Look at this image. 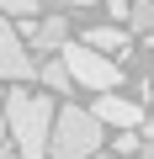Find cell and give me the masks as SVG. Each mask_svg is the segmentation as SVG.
Masks as SVG:
<instances>
[{
	"label": "cell",
	"mask_w": 154,
	"mask_h": 159,
	"mask_svg": "<svg viewBox=\"0 0 154 159\" xmlns=\"http://www.w3.org/2000/svg\"><path fill=\"white\" fill-rule=\"evenodd\" d=\"M101 117L85 111V106H58L53 117V143H48V159H96L101 154Z\"/></svg>",
	"instance_id": "obj_2"
},
{
	"label": "cell",
	"mask_w": 154,
	"mask_h": 159,
	"mask_svg": "<svg viewBox=\"0 0 154 159\" xmlns=\"http://www.w3.org/2000/svg\"><path fill=\"white\" fill-rule=\"evenodd\" d=\"M37 80H43L53 96H69V90H74V74H69L64 58H43V64H37Z\"/></svg>",
	"instance_id": "obj_8"
},
{
	"label": "cell",
	"mask_w": 154,
	"mask_h": 159,
	"mask_svg": "<svg viewBox=\"0 0 154 159\" xmlns=\"http://www.w3.org/2000/svg\"><path fill=\"white\" fill-rule=\"evenodd\" d=\"M64 64H69V74H74V85H85V90H117L122 85V64L112 58V53H101V48H91V43H64V53H58Z\"/></svg>",
	"instance_id": "obj_3"
},
{
	"label": "cell",
	"mask_w": 154,
	"mask_h": 159,
	"mask_svg": "<svg viewBox=\"0 0 154 159\" xmlns=\"http://www.w3.org/2000/svg\"><path fill=\"white\" fill-rule=\"evenodd\" d=\"M53 6H58V11H91L96 0H53Z\"/></svg>",
	"instance_id": "obj_14"
},
{
	"label": "cell",
	"mask_w": 154,
	"mask_h": 159,
	"mask_svg": "<svg viewBox=\"0 0 154 159\" xmlns=\"http://www.w3.org/2000/svg\"><path fill=\"white\" fill-rule=\"evenodd\" d=\"M128 32H154V0H133V11H128Z\"/></svg>",
	"instance_id": "obj_9"
},
{
	"label": "cell",
	"mask_w": 154,
	"mask_h": 159,
	"mask_svg": "<svg viewBox=\"0 0 154 159\" xmlns=\"http://www.w3.org/2000/svg\"><path fill=\"white\" fill-rule=\"evenodd\" d=\"M143 43H149V48H154V32H143Z\"/></svg>",
	"instance_id": "obj_16"
},
{
	"label": "cell",
	"mask_w": 154,
	"mask_h": 159,
	"mask_svg": "<svg viewBox=\"0 0 154 159\" xmlns=\"http://www.w3.org/2000/svg\"><path fill=\"white\" fill-rule=\"evenodd\" d=\"M16 154V138H11V122H0V159Z\"/></svg>",
	"instance_id": "obj_13"
},
{
	"label": "cell",
	"mask_w": 154,
	"mask_h": 159,
	"mask_svg": "<svg viewBox=\"0 0 154 159\" xmlns=\"http://www.w3.org/2000/svg\"><path fill=\"white\" fill-rule=\"evenodd\" d=\"M0 11H6V16H32L43 6H37V0H0Z\"/></svg>",
	"instance_id": "obj_10"
},
{
	"label": "cell",
	"mask_w": 154,
	"mask_h": 159,
	"mask_svg": "<svg viewBox=\"0 0 154 159\" xmlns=\"http://www.w3.org/2000/svg\"><path fill=\"white\" fill-rule=\"evenodd\" d=\"M101 6H106V16H112V21H128V11H133V0H101Z\"/></svg>",
	"instance_id": "obj_12"
},
{
	"label": "cell",
	"mask_w": 154,
	"mask_h": 159,
	"mask_svg": "<svg viewBox=\"0 0 154 159\" xmlns=\"http://www.w3.org/2000/svg\"><path fill=\"white\" fill-rule=\"evenodd\" d=\"M138 148H149V143H143L133 127H122V138H117V154H138Z\"/></svg>",
	"instance_id": "obj_11"
},
{
	"label": "cell",
	"mask_w": 154,
	"mask_h": 159,
	"mask_svg": "<svg viewBox=\"0 0 154 159\" xmlns=\"http://www.w3.org/2000/svg\"><path fill=\"white\" fill-rule=\"evenodd\" d=\"M149 159H154V143H149Z\"/></svg>",
	"instance_id": "obj_18"
},
{
	"label": "cell",
	"mask_w": 154,
	"mask_h": 159,
	"mask_svg": "<svg viewBox=\"0 0 154 159\" xmlns=\"http://www.w3.org/2000/svg\"><path fill=\"white\" fill-rule=\"evenodd\" d=\"M0 80H16V85L37 80V58H32V48L21 43V32L6 16H0Z\"/></svg>",
	"instance_id": "obj_4"
},
{
	"label": "cell",
	"mask_w": 154,
	"mask_h": 159,
	"mask_svg": "<svg viewBox=\"0 0 154 159\" xmlns=\"http://www.w3.org/2000/svg\"><path fill=\"white\" fill-rule=\"evenodd\" d=\"M143 138H149V143H154V117H149V133H143Z\"/></svg>",
	"instance_id": "obj_15"
},
{
	"label": "cell",
	"mask_w": 154,
	"mask_h": 159,
	"mask_svg": "<svg viewBox=\"0 0 154 159\" xmlns=\"http://www.w3.org/2000/svg\"><path fill=\"white\" fill-rule=\"evenodd\" d=\"M21 43L32 48V53H64V43H69V21H64V11H53V16H21Z\"/></svg>",
	"instance_id": "obj_5"
},
{
	"label": "cell",
	"mask_w": 154,
	"mask_h": 159,
	"mask_svg": "<svg viewBox=\"0 0 154 159\" xmlns=\"http://www.w3.org/2000/svg\"><path fill=\"white\" fill-rule=\"evenodd\" d=\"M80 43H91V48H101V53H128V48H133V32H128L122 21H101V27H91Z\"/></svg>",
	"instance_id": "obj_7"
},
{
	"label": "cell",
	"mask_w": 154,
	"mask_h": 159,
	"mask_svg": "<svg viewBox=\"0 0 154 159\" xmlns=\"http://www.w3.org/2000/svg\"><path fill=\"white\" fill-rule=\"evenodd\" d=\"M53 96H37V90H11L6 96V122H11V138H16V159H48V143H53Z\"/></svg>",
	"instance_id": "obj_1"
},
{
	"label": "cell",
	"mask_w": 154,
	"mask_h": 159,
	"mask_svg": "<svg viewBox=\"0 0 154 159\" xmlns=\"http://www.w3.org/2000/svg\"><path fill=\"white\" fill-rule=\"evenodd\" d=\"M96 159H112V154H96Z\"/></svg>",
	"instance_id": "obj_17"
},
{
	"label": "cell",
	"mask_w": 154,
	"mask_h": 159,
	"mask_svg": "<svg viewBox=\"0 0 154 159\" xmlns=\"http://www.w3.org/2000/svg\"><path fill=\"white\" fill-rule=\"evenodd\" d=\"M91 111H96L101 122H112V127H138V122H143V106L128 101V96H112V90H101Z\"/></svg>",
	"instance_id": "obj_6"
}]
</instances>
